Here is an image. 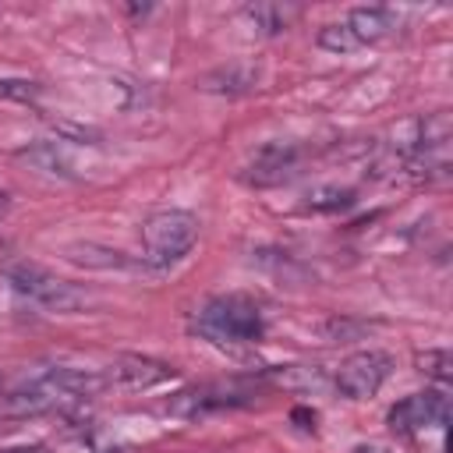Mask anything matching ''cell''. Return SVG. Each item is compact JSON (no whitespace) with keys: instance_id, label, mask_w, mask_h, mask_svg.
<instances>
[{"instance_id":"cell-12","label":"cell","mask_w":453,"mask_h":453,"mask_svg":"<svg viewBox=\"0 0 453 453\" xmlns=\"http://www.w3.org/2000/svg\"><path fill=\"white\" fill-rule=\"evenodd\" d=\"M18 159L32 163V166L42 170V173H60V177H71V173H74V163L67 159V152H64L60 142H39V145H32V149H21Z\"/></svg>"},{"instance_id":"cell-15","label":"cell","mask_w":453,"mask_h":453,"mask_svg":"<svg viewBox=\"0 0 453 453\" xmlns=\"http://www.w3.org/2000/svg\"><path fill=\"white\" fill-rule=\"evenodd\" d=\"M67 258L71 262H81V265H92V269H124L127 265V258L120 251L92 248V244H71L67 248Z\"/></svg>"},{"instance_id":"cell-2","label":"cell","mask_w":453,"mask_h":453,"mask_svg":"<svg viewBox=\"0 0 453 453\" xmlns=\"http://www.w3.org/2000/svg\"><path fill=\"white\" fill-rule=\"evenodd\" d=\"M198 333L212 343H255L262 336V311L244 294H219L202 304Z\"/></svg>"},{"instance_id":"cell-4","label":"cell","mask_w":453,"mask_h":453,"mask_svg":"<svg viewBox=\"0 0 453 453\" xmlns=\"http://www.w3.org/2000/svg\"><path fill=\"white\" fill-rule=\"evenodd\" d=\"M7 283L25 294L28 301L42 304V308H53V311H74L85 304V294L74 290L71 283L57 280L53 273H46L42 265H32V262H14L7 265Z\"/></svg>"},{"instance_id":"cell-10","label":"cell","mask_w":453,"mask_h":453,"mask_svg":"<svg viewBox=\"0 0 453 453\" xmlns=\"http://www.w3.org/2000/svg\"><path fill=\"white\" fill-rule=\"evenodd\" d=\"M255 85H258L255 64H223V67L198 78L202 92H219V96H241V92H251Z\"/></svg>"},{"instance_id":"cell-16","label":"cell","mask_w":453,"mask_h":453,"mask_svg":"<svg viewBox=\"0 0 453 453\" xmlns=\"http://www.w3.org/2000/svg\"><path fill=\"white\" fill-rule=\"evenodd\" d=\"M319 46L329 53H350V50H357V39L347 28V21H329L319 28Z\"/></svg>"},{"instance_id":"cell-3","label":"cell","mask_w":453,"mask_h":453,"mask_svg":"<svg viewBox=\"0 0 453 453\" xmlns=\"http://www.w3.org/2000/svg\"><path fill=\"white\" fill-rule=\"evenodd\" d=\"M195 241H198V219L184 209H163L142 223V244L152 265L180 262L195 248Z\"/></svg>"},{"instance_id":"cell-5","label":"cell","mask_w":453,"mask_h":453,"mask_svg":"<svg viewBox=\"0 0 453 453\" xmlns=\"http://www.w3.org/2000/svg\"><path fill=\"white\" fill-rule=\"evenodd\" d=\"M393 357L382 350H357L350 354L340 368H336V389L347 400H368L382 389V382L389 379Z\"/></svg>"},{"instance_id":"cell-9","label":"cell","mask_w":453,"mask_h":453,"mask_svg":"<svg viewBox=\"0 0 453 453\" xmlns=\"http://www.w3.org/2000/svg\"><path fill=\"white\" fill-rule=\"evenodd\" d=\"M248 393H237L234 386H198V389H188L180 393L170 411L180 414V418H198L205 411H216V407H230V403H241Z\"/></svg>"},{"instance_id":"cell-13","label":"cell","mask_w":453,"mask_h":453,"mask_svg":"<svg viewBox=\"0 0 453 453\" xmlns=\"http://www.w3.org/2000/svg\"><path fill=\"white\" fill-rule=\"evenodd\" d=\"M294 14H297V7H287V4H251V7H244V21L262 35L283 32Z\"/></svg>"},{"instance_id":"cell-20","label":"cell","mask_w":453,"mask_h":453,"mask_svg":"<svg viewBox=\"0 0 453 453\" xmlns=\"http://www.w3.org/2000/svg\"><path fill=\"white\" fill-rule=\"evenodd\" d=\"M354 453H386V449H379V446H357Z\"/></svg>"},{"instance_id":"cell-18","label":"cell","mask_w":453,"mask_h":453,"mask_svg":"<svg viewBox=\"0 0 453 453\" xmlns=\"http://www.w3.org/2000/svg\"><path fill=\"white\" fill-rule=\"evenodd\" d=\"M0 96H4V99H21V103H28V99L39 96V85H35V81H25V78H0Z\"/></svg>"},{"instance_id":"cell-6","label":"cell","mask_w":453,"mask_h":453,"mask_svg":"<svg viewBox=\"0 0 453 453\" xmlns=\"http://www.w3.org/2000/svg\"><path fill=\"white\" fill-rule=\"evenodd\" d=\"M446 421H449V403L442 393H414L389 411V428L400 435H421L428 428L442 432Z\"/></svg>"},{"instance_id":"cell-7","label":"cell","mask_w":453,"mask_h":453,"mask_svg":"<svg viewBox=\"0 0 453 453\" xmlns=\"http://www.w3.org/2000/svg\"><path fill=\"white\" fill-rule=\"evenodd\" d=\"M173 375L170 365L163 361H152V357H142V354H120L106 365L103 372V382L106 386H127V389H149V386H159Z\"/></svg>"},{"instance_id":"cell-19","label":"cell","mask_w":453,"mask_h":453,"mask_svg":"<svg viewBox=\"0 0 453 453\" xmlns=\"http://www.w3.org/2000/svg\"><path fill=\"white\" fill-rule=\"evenodd\" d=\"M0 453H50L46 446H4Z\"/></svg>"},{"instance_id":"cell-8","label":"cell","mask_w":453,"mask_h":453,"mask_svg":"<svg viewBox=\"0 0 453 453\" xmlns=\"http://www.w3.org/2000/svg\"><path fill=\"white\" fill-rule=\"evenodd\" d=\"M294 170H297V149L276 142V145H265L255 152V159L244 166V180L255 188H273V184L287 180Z\"/></svg>"},{"instance_id":"cell-14","label":"cell","mask_w":453,"mask_h":453,"mask_svg":"<svg viewBox=\"0 0 453 453\" xmlns=\"http://www.w3.org/2000/svg\"><path fill=\"white\" fill-rule=\"evenodd\" d=\"M354 205V188L340 184H319L304 195V212H340Z\"/></svg>"},{"instance_id":"cell-11","label":"cell","mask_w":453,"mask_h":453,"mask_svg":"<svg viewBox=\"0 0 453 453\" xmlns=\"http://www.w3.org/2000/svg\"><path fill=\"white\" fill-rule=\"evenodd\" d=\"M343 21H347V28L354 32L357 46L379 42V39H386V35L396 32V18H393V11H386V7H354Z\"/></svg>"},{"instance_id":"cell-1","label":"cell","mask_w":453,"mask_h":453,"mask_svg":"<svg viewBox=\"0 0 453 453\" xmlns=\"http://www.w3.org/2000/svg\"><path fill=\"white\" fill-rule=\"evenodd\" d=\"M103 375L96 372H78V368H46L42 375L28 379L25 386H18L7 400L4 411L11 414H42V411H64L74 407L88 396H96L103 389Z\"/></svg>"},{"instance_id":"cell-17","label":"cell","mask_w":453,"mask_h":453,"mask_svg":"<svg viewBox=\"0 0 453 453\" xmlns=\"http://www.w3.org/2000/svg\"><path fill=\"white\" fill-rule=\"evenodd\" d=\"M418 365H421L425 375H432L439 382H446L449 379V368H453V361H449L446 350H425V354H418Z\"/></svg>"}]
</instances>
